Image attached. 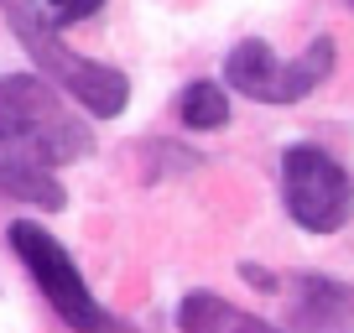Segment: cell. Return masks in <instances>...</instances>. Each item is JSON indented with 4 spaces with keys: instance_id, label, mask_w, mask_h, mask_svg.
I'll list each match as a JSON object with an SVG mask.
<instances>
[{
    "instance_id": "cell-1",
    "label": "cell",
    "mask_w": 354,
    "mask_h": 333,
    "mask_svg": "<svg viewBox=\"0 0 354 333\" xmlns=\"http://www.w3.org/2000/svg\"><path fill=\"white\" fill-rule=\"evenodd\" d=\"M94 151V131L57 99V89L37 73L0 78V156L63 166Z\"/></svg>"
},
{
    "instance_id": "cell-2",
    "label": "cell",
    "mask_w": 354,
    "mask_h": 333,
    "mask_svg": "<svg viewBox=\"0 0 354 333\" xmlns=\"http://www.w3.org/2000/svg\"><path fill=\"white\" fill-rule=\"evenodd\" d=\"M11 32L21 37L26 57L42 68L47 84H57L63 94H73L94 120H115L131 104V78L110 63H94V57H78L73 47L57 42V32L47 26V11H32L26 0H11Z\"/></svg>"
},
{
    "instance_id": "cell-3",
    "label": "cell",
    "mask_w": 354,
    "mask_h": 333,
    "mask_svg": "<svg viewBox=\"0 0 354 333\" xmlns=\"http://www.w3.org/2000/svg\"><path fill=\"white\" fill-rule=\"evenodd\" d=\"M6 240H11L16 260L32 271V281L42 287V297L53 302V312H57L73 333H120V328H125V323L115 318V312L104 307L94 292H88V281H84V271L73 266V256H68V250L42 229V224L11 219Z\"/></svg>"
},
{
    "instance_id": "cell-4",
    "label": "cell",
    "mask_w": 354,
    "mask_h": 333,
    "mask_svg": "<svg viewBox=\"0 0 354 333\" xmlns=\"http://www.w3.org/2000/svg\"><path fill=\"white\" fill-rule=\"evenodd\" d=\"M333 73V42L328 37H313L292 63H281L261 37H245L240 47H230L224 57V84L240 89L255 104H297L318 89L323 78Z\"/></svg>"
},
{
    "instance_id": "cell-5",
    "label": "cell",
    "mask_w": 354,
    "mask_h": 333,
    "mask_svg": "<svg viewBox=\"0 0 354 333\" xmlns=\"http://www.w3.org/2000/svg\"><path fill=\"white\" fill-rule=\"evenodd\" d=\"M281 198L297 229L339 234L354 213V178L323 146H292L281 156Z\"/></svg>"
},
{
    "instance_id": "cell-6",
    "label": "cell",
    "mask_w": 354,
    "mask_h": 333,
    "mask_svg": "<svg viewBox=\"0 0 354 333\" xmlns=\"http://www.w3.org/2000/svg\"><path fill=\"white\" fill-rule=\"evenodd\" d=\"M292 328L297 333H349L354 328V287L333 276L292 281Z\"/></svg>"
},
{
    "instance_id": "cell-7",
    "label": "cell",
    "mask_w": 354,
    "mask_h": 333,
    "mask_svg": "<svg viewBox=\"0 0 354 333\" xmlns=\"http://www.w3.org/2000/svg\"><path fill=\"white\" fill-rule=\"evenodd\" d=\"M177 328L183 333H281L271 323L240 312L234 302L214 297V292H188V297L177 302Z\"/></svg>"
},
{
    "instance_id": "cell-8",
    "label": "cell",
    "mask_w": 354,
    "mask_h": 333,
    "mask_svg": "<svg viewBox=\"0 0 354 333\" xmlns=\"http://www.w3.org/2000/svg\"><path fill=\"white\" fill-rule=\"evenodd\" d=\"M0 193L16 203H32V209H68V188L57 182L53 166L21 162V156H0Z\"/></svg>"
},
{
    "instance_id": "cell-9",
    "label": "cell",
    "mask_w": 354,
    "mask_h": 333,
    "mask_svg": "<svg viewBox=\"0 0 354 333\" xmlns=\"http://www.w3.org/2000/svg\"><path fill=\"white\" fill-rule=\"evenodd\" d=\"M177 115H183L188 131H224L230 125V99H224L219 84L198 78V84H188V89L177 94Z\"/></svg>"
},
{
    "instance_id": "cell-10",
    "label": "cell",
    "mask_w": 354,
    "mask_h": 333,
    "mask_svg": "<svg viewBox=\"0 0 354 333\" xmlns=\"http://www.w3.org/2000/svg\"><path fill=\"white\" fill-rule=\"evenodd\" d=\"M104 0H42V11H47V21H57V26H73V21H88V16L100 11Z\"/></svg>"
},
{
    "instance_id": "cell-11",
    "label": "cell",
    "mask_w": 354,
    "mask_h": 333,
    "mask_svg": "<svg viewBox=\"0 0 354 333\" xmlns=\"http://www.w3.org/2000/svg\"><path fill=\"white\" fill-rule=\"evenodd\" d=\"M349 6H354V0H349Z\"/></svg>"
}]
</instances>
